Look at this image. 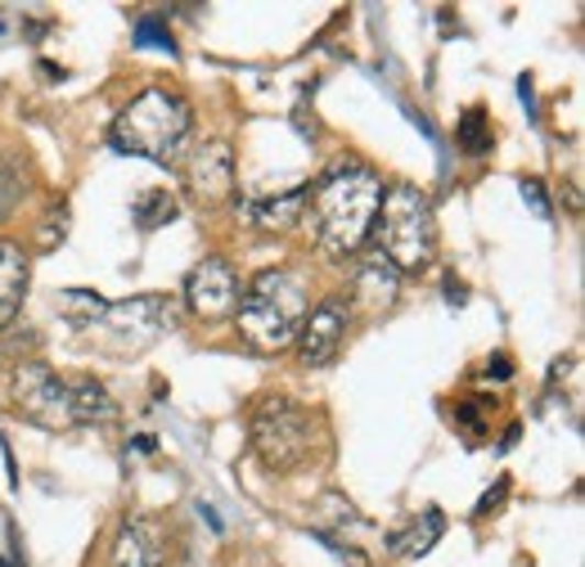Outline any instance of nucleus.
Segmentation results:
<instances>
[{
	"label": "nucleus",
	"mask_w": 585,
	"mask_h": 567,
	"mask_svg": "<svg viewBox=\"0 0 585 567\" xmlns=\"http://www.w3.org/2000/svg\"><path fill=\"white\" fill-rule=\"evenodd\" d=\"M189 126H194V109L185 104V94H176L167 86H150L118 113L113 145L122 154L150 158L158 167H176L189 145Z\"/></svg>",
	"instance_id": "obj_2"
},
{
	"label": "nucleus",
	"mask_w": 585,
	"mask_h": 567,
	"mask_svg": "<svg viewBox=\"0 0 585 567\" xmlns=\"http://www.w3.org/2000/svg\"><path fill=\"white\" fill-rule=\"evenodd\" d=\"M154 446H158L154 437H135V442H131L126 451H135V455H154Z\"/></svg>",
	"instance_id": "obj_27"
},
{
	"label": "nucleus",
	"mask_w": 585,
	"mask_h": 567,
	"mask_svg": "<svg viewBox=\"0 0 585 567\" xmlns=\"http://www.w3.org/2000/svg\"><path fill=\"white\" fill-rule=\"evenodd\" d=\"M505 496H509V478H496V482H492V491H486V496L477 500V509H473V513L482 518V513H492V509H500V500H505Z\"/></svg>",
	"instance_id": "obj_24"
},
{
	"label": "nucleus",
	"mask_w": 585,
	"mask_h": 567,
	"mask_svg": "<svg viewBox=\"0 0 585 567\" xmlns=\"http://www.w3.org/2000/svg\"><path fill=\"white\" fill-rule=\"evenodd\" d=\"M113 567H167V541L163 527L144 513H126V523L118 527L113 541Z\"/></svg>",
	"instance_id": "obj_11"
},
{
	"label": "nucleus",
	"mask_w": 585,
	"mask_h": 567,
	"mask_svg": "<svg viewBox=\"0 0 585 567\" xmlns=\"http://www.w3.org/2000/svg\"><path fill=\"white\" fill-rule=\"evenodd\" d=\"M176 212H180L176 194H167V189H144L131 208V221H135V230H158V225L176 221Z\"/></svg>",
	"instance_id": "obj_17"
},
{
	"label": "nucleus",
	"mask_w": 585,
	"mask_h": 567,
	"mask_svg": "<svg viewBox=\"0 0 585 567\" xmlns=\"http://www.w3.org/2000/svg\"><path fill=\"white\" fill-rule=\"evenodd\" d=\"M68 388H73V429H77V423H109V419H118V401L109 397V388L100 383V378L68 374Z\"/></svg>",
	"instance_id": "obj_16"
},
{
	"label": "nucleus",
	"mask_w": 585,
	"mask_h": 567,
	"mask_svg": "<svg viewBox=\"0 0 585 567\" xmlns=\"http://www.w3.org/2000/svg\"><path fill=\"white\" fill-rule=\"evenodd\" d=\"M307 199H311V189H307V185H298V189H288V194L243 203V216H249L253 225H262V230H275V234H284V230H292V225L302 221V212H307Z\"/></svg>",
	"instance_id": "obj_14"
},
{
	"label": "nucleus",
	"mask_w": 585,
	"mask_h": 567,
	"mask_svg": "<svg viewBox=\"0 0 585 567\" xmlns=\"http://www.w3.org/2000/svg\"><path fill=\"white\" fill-rule=\"evenodd\" d=\"M374 240L378 253L397 266V275H415L432 262L437 253V216L423 189L415 185H393L378 203L374 216Z\"/></svg>",
	"instance_id": "obj_4"
},
{
	"label": "nucleus",
	"mask_w": 585,
	"mask_h": 567,
	"mask_svg": "<svg viewBox=\"0 0 585 567\" xmlns=\"http://www.w3.org/2000/svg\"><path fill=\"white\" fill-rule=\"evenodd\" d=\"M95 324H100V338L113 356H140L176 329V302L167 293H135L126 302H109V311Z\"/></svg>",
	"instance_id": "obj_6"
},
{
	"label": "nucleus",
	"mask_w": 585,
	"mask_h": 567,
	"mask_svg": "<svg viewBox=\"0 0 585 567\" xmlns=\"http://www.w3.org/2000/svg\"><path fill=\"white\" fill-rule=\"evenodd\" d=\"M383 203V180L374 167L361 163H338L320 189H316V225H320V248L333 262H347L365 248L374 234V216Z\"/></svg>",
	"instance_id": "obj_1"
},
{
	"label": "nucleus",
	"mask_w": 585,
	"mask_h": 567,
	"mask_svg": "<svg viewBox=\"0 0 585 567\" xmlns=\"http://www.w3.org/2000/svg\"><path fill=\"white\" fill-rule=\"evenodd\" d=\"M0 567H14V558H0Z\"/></svg>",
	"instance_id": "obj_28"
},
{
	"label": "nucleus",
	"mask_w": 585,
	"mask_h": 567,
	"mask_svg": "<svg viewBox=\"0 0 585 567\" xmlns=\"http://www.w3.org/2000/svg\"><path fill=\"white\" fill-rule=\"evenodd\" d=\"M446 298H451V302H464V298H468V289H464L460 279H446Z\"/></svg>",
	"instance_id": "obj_26"
},
{
	"label": "nucleus",
	"mask_w": 585,
	"mask_h": 567,
	"mask_svg": "<svg viewBox=\"0 0 585 567\" xmlns=\"http://www.w3.org/2000/svg\"><path fill=\"white\" fill-rule=\"evenodd\" d=\"M343 338H347V302L343 298H324L320 307L307 311V320H302V329H298V338H292V343H298V360L302 365L320 369V365H329L338 356Z\"/></svg>",
	"instance_id": "obj_9"
},
{
	"label": "nucleus",
	"mask_w": 585,
	"mask_h": 567,
	"mask_svg": "<svg viewBox=\"0 0 585 567\" xmlns=\"http://www.w3.org/2000/svg\"><path fill=\"white\" fill-rule=\"evenodd\" d=\"M185 185L199 203H221L234 194V149L230 140H212V145L194 149L185 163Z\"/></svg>",
	"instance_id": "obj_10"
},
{
	"label": "nucleus",
	"mask_w": 585,
	"mask_h": 567,
	"mask_svg": "<svg viewBox=\"0 0 585 567\" xmlns=\"http://www.w3.org/2000/svg\"><path fill=\"white\" fill-rule=\"evenodd\" d=\"M131 41L140 45V51H163V55H176V36L167 32V19H158V14H144V19L135 23Z\"/></svg>",
	"instance_id": "obj_20"
},
{
	"label": "nucleus",
	"mask_w": 585,
	"mask_h": 567,
	"mask_svg": "<svg viewBox=\"0 0 585 567\" xmlns=\"http://www.w3.org/2000/svg\"><path fill=\"white\" fill-rule=\"evenodd\" d=\"M55 311L68 324H95V320L109 311V302L95 293V289H64V293H55Z\"/></svg>",
	"instance_id": "obj_18"
},
{
	"label": "nucleus",
	"mask_w": 585,
	"mask_h": 567,
	"mask_svg": "<svg viewBox=\"0 0 585 567\" xmlns=\"http://www.w3.org/2000/svg\"><path fill=\"white\" fill-rule=\"evenodd\" d=\"M307 284L292 270H257V279L239 298V334L249 338L257 352H279L298 338V329L307 320Z\"/></svg>",
	"instance_id": "obj_3"
},
{
	"label": "nucleus",
	"mask_w": 585,
	"mask_h": 567,
	"mask_svg": "<svg viewBox=\"0 0 585 567\" xmlns=\"http://www.w3.org/2000/svg\"><path fill=\"white\" fill-rule=\"evenodd\" d=\"M496 374V383H509V378H514V360L509 356H492V360H486V378H492Z\"/></svg>",
	"instance_id": "obj_25"
},
{
	"label": "nucleus",
	"mask_w": 585,
	"mask_h": 567,
	"mask_svg": "<svg viewBox=\"0 0 585 567\" xmlns=\"http://www.w3.org/2000/svg\"><path fill=\"white\" fill-rule=\"evenodd\" d=\"M64 240H68V203L59 199V203H51V212H45L36 225V253H55Z\"/></svg>",
	"instance_id": "obj_21"
},
{
	"label": "nucleus",
	"mask_w": 585,
	"mask_h": 567,
	"mask_svg": "<svg viewBox=\"0 0 585 567\" xmlns=\"http://www.w3.org/2000/svg\"><path fill=\"white\" fill-rule=\"evenodd\" d=\"M311 437H316V419L307 405H298L292 397H262L253 405L249 419V442L257 451V459L275 472L298 468L311 455Z\"/></svg>",
	"instance_id": "obj_5"
},
{
	"label": "nucleus",
	"mask_w": 585,
	"mask_h": 567,
	"mask_svg": "<svg viewBox=\"0 0 585 567\" xmlns=\"http://www.w3.org/2000/svg\"><path fill=\"white\" fill-rule=\"evenodd\" d=\"M442 532H446L442 509H428L423 518H410L401 532L387 536V554H393V558H423L437 541H442Z\"/></svg>",
	"instance_id": "obj_15"
},
{
	"label": "nucleus",
	"mask_w": 585,
	"mask_h": 567,
	"mask_svg": "<svg viewBox=\"0 0 585 567\" xmlns=\"http://www.w3.org/2000/svg\"><path fill=\"white\" fill-rule=\"evenodd\" d=\"M27 298V253L0 240V329H10Z\"/></svg>",
	"instance_id": "obj_13"
},
{
	"label": "nucleus",
	"mask_w": 585,
	"mask_h": 567,
	"mask_svg": "<svg viewBox=\"0 0 585 567\" xmlns=\"http://www.w3.org/2000/svg\"><path fill=\"white\" fill-rule=\"evenodd\" d=\"M352 293H356L361 307L387 311V307L397 302V293H401V275H397V266L387 262L383 253H369V257H361V266L352 270Z\"/></svg>",
	"instance_id": "obj_12"
},
{
	"label": "nucleus",
	"mask_w": 585,
	"mask_h": 567,
	"mask_svg": "<svg viewBox=\"0 0 585 567\" xmlns=\"http://www.w3.org/2000/svg\"><path fill=\"white\" fill-rule=\"evenodd\" d=\"M14 405L41 423V429H73V388H68V374L51 369L45 360H27L14 369V383H10Z\"/></svg>",
	"instance_id": "obj_7"
},
{
	"label": "nucleus",
	"mask_w": 585,
	"mask_h": 567,
	"mask_svg": "<svg viewBox=\"0 0 585 567\" xmlns=\"http://www.w3.org/2000/svg\"><path fill=\"white\" fill-rule=\"evenodd\" d=\"M27 189V171L19 163H0V221H5Z\"/></svg>",
	"instance_id": "obj_22"
},
{
	"label": "nucleus",
	"mask_w": 585,
	"mask_h": 567,
	"mask_svg": "<svg viewBox=\"0 0 585 567\" xmlns=\"http://www.w3.org/2000/svg\"><path fill=\"white\" fill-rule=\"evenodd\" d=\"M455 145H460L464 154H486V149H492V118H486L482 104L464 109V118H460V126H455Z\"/></svg>",
	"instance_id": "obj_19"
},
{
	"label": "nucleus",
	"mask_w": 585,
	"mask_h": 567,
	"mask_svg": "<svg viewBox=\"0 0 585 567\" xmlns=\"http://www.w3.org/2000/svg\"><path fill=\"white\" fill-rule=\"evenodd\" d=\"M522 199L531 203L536 216H550V199H545V185L541 180H522Z\"/></svg>",
	"instance_id": "obj_23"
},
{
	"label": "nucleus",
	"mask_w": 585,
	"mask_h": 567,
	"mask_svg": "<svg viewBox=\"0 0 585 567\" xmlns=\"http://www.w3.org/2000/svg\"><path fill=\"white\" fill-rule=\"evenodd\" d=\"M239 298H243V284H239V270L225 257H203L185 279V307L208 324L234 315Z\"/></svg>",
	"instance_id": "obj_8"
}]
</instances>
